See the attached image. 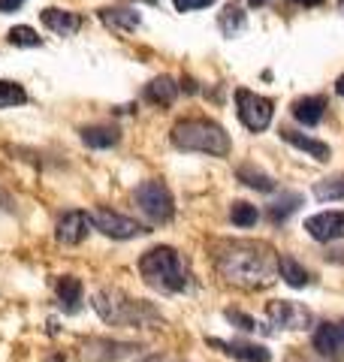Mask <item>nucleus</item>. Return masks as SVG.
Here are the masks:
<instances>
[{
  "instance_id": "obj_15",
  "label": "nucleus",
  "mask_w": 344,
  "mask_h": 362,
  "mask_svg": "<svg viewBox=\"0 0 344 362\" xmlns=\"http://www.w3.org/2000/svg\"><path fill=\"white\" fill-rule=\"evenodd\" d=\"M176 97H178V85H176V78H169V76L151 78V82L145 85V100L154 106H172Z\"/></svg>"
},
{
  "instance_id": "obj_4",
  "label": "nucleus",
  "mask_w": 344,
  "mask_h": 362,
  "mask_svg": "<svg viewBox=\"0 0 344 362\" xmlns=\"http://www.w3.org/2000/svg\"><path fill=\"white\" fill-rule=\"evenodd\" d=\"M94 311L100 314V320H106L112 326H145V323H157V314L148 308L145 302H136L130 296H124L121 290H97L94 299Z\"/></svg>"
},
{
  "instance_id": "obj_2",
  "label": "nucleus",
  "mask_w": 344,
  "mask_h": 362,
  "mask_svg": "<svg viewBox=\"0 0 344 362\" xmlns=\"http://www.w3.org/2000/svg\"><path fill=\"white\" fill-rule=\"evenodd\" d=\"M139 275L148 287L160 290V293H181L190 284L185 259H181V254L169 245L151 247V251H145L139 257Z\"/></svg>"
},
{
  "instance_id": "obj_8",
  "label": "nucleus",
  "mask_w": 344,
  "mask_h": 362,
  "mask_svg": "<svg viewBox=\"0 0 344 362\" xmlns=\"http://www.w3.org/2000/svg\"><path fill=\"white\" fill-rule=\"evenodd\" d=\"M91 221H94L97 230H100L103 235H109V239H136V235L145 233L142 223L124 218V214L112 211V209H97L94 214H91Z\"/></svg>"
},
{
  "instance_id": "obj_27",
  "label": "nucleus",
  "mask_w": 344,
  "mask_h": 362,
  "mask_svg": "<svg viewBox=\"0 0 344 362\" xmlns=\"http://www.w3.org/2000/svg\"><path fill=\"white\" fill-rule=\"evenodd\" d=\"M299 202H302V197H299V194H290V197L278 199V202H275V206L269 209V218H272L275 223H278V221H287V214L296 211V206H299Z\"/></svg>"
},
{
  "instance_id": "obj_12",
  "label": "nucleus",
  "mask_w": 344,
  "mask_h": 362,
  "mask_svg": "<svg viewBox=\"0 0 344 362\" xmlns=\"http://www.w3.org/2000/svg\"><path fill=\"white\" fill-rule=\"evenodd\" d=\"M314 350H317L320 356L341 359V356H344V335H341V326H338V323H323V326H317V332H314Z\"/></svg>"
},
{
  "instance_id": "obj_13",
  "label": "nucleus",
  "mask_w": 344,
  "mask_h": 362,
  "mask_svg": "<svg viewBox=\"0 0 344 362\" xmlns=\"http://www.w3.org/2000/svg\"><path fill=\"white\" fill-rule=\"evenodd\" d=\"M40 18H42L45 28L57 33V37H73V33L82 28V16L70 13V9H55V6H49V9H42V13H40Z\"/></svg>"
},
{
  "instance_id": "obj_17",
  "label": "nucleus",
  "mask_w": 344,
  "mask_h": 362,
  "mask_svg": "<svg viewBox=\"0 0 344 362\" xmlns=\"http://www.w3.org/2000/svg\"><path fill=\"white\" fill-rule=\"evenodd\" d=\"M82 293H85V287H82V281H79L76 275L57 278V299H61L67 314H76L79 311V305H82Z\"/></svg>"
},
{
  "instance_id": "obj_33",
  "label": "nucleus",
  "mask_w": 344,
  "mask_h": 362,
  "mask_svg": "<svg viewBox=\"0 0 344 362\" xmlns=\"http://www.w3.org/2000/svg\"><path fill=\"white\" fill-rule=\"evenodd\" d=\"M248 4H251V6H260V4H266V0H248Z\"/></svg>"
},
{
  "instance_id": "obj_23",
  "label": "nucleus",
  "mask_w": 344,
  "mask_h": 362,
  "mask_svg": "<svg viewBox=\"0 0 344 362\" xmlns=\"http://www.w3.org/2000/svg\"><path fill=\"white\" fill-rule=\"evenodd\" d=\"M28 100L25 88L18 82H6V78H0V109H13V106H21Z\"/></svg>"
},
{
  "instance_id": "obj_34",
  "label": "nucleus",
  "mask_w": 344,
  "mask_h": 362,
  "mask_svg": "<svg viewBox=\"0 0 344 362\" xmlns=\"http://www.w3.org/2000/svg\"><path fill=\"white\" fill-rule=\"evenodd\" d=\"M338 9H341V13H344V0H338Z\"/></svg>"
},
{
  "instance_id": "obj_7",
  "label": "nucleus",
  "mask_w": 344,
  "mask_h": 362,
  "mask_svg": "<svg viewBox=\"0 0 344 362\" xmlns=\"http://www.w3.org/2000/svg\"><path fill=\"white\" fill-rule=\"evenodd\" d=\"M266 317L272 320V326H278V329H308V326H311V311L299 302H287V299L269 302Z\"/></svg>"
},
{
  "instance_id": "obj_32",
  "label": "nucleus",
  "mask_w": 344,
  "mask_h": 362,
  "mask_svg": "<svg viewBox=\"0 0 344 362\" xmlns=\"http://www.w3.org/2000/svg\"><path fill=\"white\" fill-rule=\"evenodd\" d=\"M293 4H299V6H317L320 0H293Z\"/></svg>"
},
{
  "instance_id": "obj_20",
  "label": "nucleus",
  "mask_w": 344,
  "mask_h": 362,
  "mask_svg": "<svg viewBox=\"0 0 344 362\" xmlns=\"http://www.w3.org/2000/svg\"><path fill=\"white\" fill-rule=\"evenodd\" d=\"M100 18L109 28H118V30L139 28V13H133V9H100Z\"/></svg>"
},
{
  "instance_id": "obj_14",
  "label": "nucleus",
  "mask_w": 344,
  "mask_h": 362,
  "mask_svg": "<svg viewBox=\"0 0 344 362\" xmlns=\"http://www.w3.org/2000/svg\"><path fill=\"white\" fill-rule=\"evenodd\" d=\"M281 136H284V142H290L293 148H299V151H305V154H311L314 160H329V145L326 142H320V139H314V136H305V133H299V130H281Z\"/></svg>"
},
{
  "instance_id": "obj_24",
  "label": "nucleus",
  "mask_w": 344,
  "mask_h": 362,
  "mask_svg": "<svg viewBox=\"0 0 344 362\" xmlns=\"http://www.w3.org/2000/svg\"><path fill=\"white\" fill-rule=\"evenodd\" d=\"M314 197L317 199H344V173L336 175V178L317 181V185H314Z\"/></svg>"
},
{
  "instance_id": "obj_31",
  "label": "nucleus",
  "mask_w": 344,
  "mask_h": 362,
  "mask_svg": "<svg viewBox=\"0 0 344 362\" xmlns=\"http://www.w3.org/2000/svg\"><path fill=\"white\" fill-rule=\"evenodd\" d=\"M336 94L344 100V76H338V82H336Z\"/></svg>"
},
{
  "instance_id": "obj_3",
  "label": "nucleus",
  "mask_w": 344,
  "mask_h": 362,
  "mask_svg": "<svg viewBox=\"0 0 344 362\" xmlns=\"http://www.w3.org/2000/svg\"><path fill=\"white\" fill-rule=\"evenodd\" d=\"M172 145L178 151H200L212 157H227L229 154V136L221 124H214L209 118H185L178 121L169 133Z\"/></svg>"
},
{
  "instance_id": "obj_26",
  "label": "nucleus",
  "mask_w": 344,
  "mask_h": 362,
  "mask_svg": "<svg viewBox=\"0 0 344 362\" xmlns=\"http://www.w3.org/2000/svg\"><path fill=\"white\" fill-rule=\"evenodd\" d=\"M229 218H233L236 226H242V230H248V226L257 223V206H251V202H233V209H229Z\"/></svg>"
},
{
  "instance_id": "obj_19",
  "label": "nucleus",
  "mask_w": 344,
  "mask_h": 362,
  "mask_svg": "<svg viewBox=\"0 0 344 362\" xmlns=\"http://www.w3.org/2000/svg\"><path fill=\"white\" fill-rule=\"evenodd\" d=\"M278 275H281L290 287H305V284H308V272H305V266L296 263L290 254H281V257H278Z\"/></svg>"
},
{
  "instance_id": "obj_5",
  "label": "nucleus",
  "mask_w": 344,
  "mask_h": 362,
  "mask_svg": "<svg viewBox=\"0 0 344 362\" xmlns=\"http://www.w3.org/2000/svg\"><path fill=\"white\" fill-rule=\"evenodd\" d=\"M236 109H239V121H242L251 133H263L275 115L272 100L257 94V90H248V88L236 90Z\"/></svg>"
},
{
  "instance_id": "obj_29",
  "label": "nucleus",
  "mask_w": 344,
  "mask_h": 362,
  "mask_svg": "<svg viewBox=\"0 0 344 362\" xmlns=\"http://www.w3.org/2000/svg\"><path fill=\"white\" fill-rule=\"evenodd\" d=\"M214 0H172V6L178 13H193V9H202V6H212Z\"/></svg>"
},
{
  "instance_id": "obj_18",
  "label": "nucleus",
  "mask_w": 344,
  "mask_h": 362,
  "mask_svg": "<svg viewBox=\"0 0 344 362\" xmlns=\"http://www.w3.org/2000/svg\"><path fill=\"white\" fill-rule=\"evenodd\" d=\"M121 139L118 127H85L82 130V142L88 148H112Z\"/></svg>"
},
{
  "instance_id": "obj_21",
  "label": "nucleus",
  "mask_w": 344,
  "mask_h": 362,
  "mask_svg": "<svg viewBox=\"0 0 344 362\" xmlns=\"http://www.w3.org/2000/svg\"><path fill=\"white\" fill-rule=\"evenodd\" d=\"M239 181L254 190H263V194H269V190H275V181L263 173V169H254V166H239Z\"/></svg>"
},
{
  "instance_id": "obj_30",
  "label": "nucleus",
  "mask_w": 344,
  "mask_h": 362,
  "mask_svg": "<svg viewBox=\"0 0 344 362\" xmlns=\"http://www.w3.org/2000/svg\"><path fill=\"white\" fill-rule=\"evenodd\" d=\"M25 0H0V13H16Z\"/></svg>"
},
{
  "instance_id": "obj_28",
  "label": "nucleus",
  "mask_w": 344,
  "mask_h": 362,
  "mask_svg": "<svg viewBox=\"0 0 344 362\" xmlns=\"http://www.w3.org/2000/svg\"><path fill=\"white\" fill-rule=\"evenodd\" d=\"M227 320H229V323H236L239 329H245V332H254V329H257L254 317H248V314H242V311H233V308L227 311Z\"/></svg>"
},
{
  "instance_id": "obj_6",
  "label": "nucleus",
  "mask_w": 344,
  "mask_h": 362,
  "mask_svg": "<svg viewBox=\"0 0 344 362\" xmlns=\"http://www.w3.org/2000/svg\"><path fill=\"white\" fill-rule=\"evenodd\" d=\"M133 199H136V206H139V211L154 223H166L172 218V211H176L172 194L166 190V185H160V181H142V185L136 187Z\"/></svg>"
},
{
  "instance_id": "obj_1",
  "label": "nucleus",
  "mask_w": 344,
  "mask_h": 362,
  "mask_svg": "<svg viewBox=\"0 0 344 362\" xmlns=\"http://www.w3.org/2000/svg\"><path fill=\"white\" fill-rule=\"evenodd\" d=\"M214 266L217 272L236 287L260 290L278 278V257L266 242L233 239L214 245Z\"/></svg>"
},
{
  "instance_id": "obj_9",
  "label": "nucleus",
  "mask_w": 344,
  "mask_h": 362,
  "mask_svg": "<svg viewBox=\"0 0 344 362\" xmlns=\"http://www.w3.org/2000/svg\"><path fill=\"white\" fill-rule=\"evenodd\" d=\"M305 230L317 242H338L344 239V211H320L305 221Z\"/></svg>"
},
{
  "instance_id": "obj_11",
  "label": "nucleus",
  "mask_w": 344,
  "mask_h": 362,
  "mask_svg": "<svg viewBox=\"0 0 344 362\" xmlns=\"http://www.w3.org/2000/svg\"><path fill=\"white\" fill-rule=\"evenodd\" d=\"M209 347L221 350V354L242 359V362H269L272 354L263 344H251V341H224V338H209Z\"/></svg>"
},
{
  "instance_id": "obj_25",
  "label": "nucleus",
  "mask_w": 344,
  "mask_h": 362,
  "mask_svg": "<svg viewBox=\"0 0 344 362\" xmlns=\"http://www.w3.org/2000/svg\"><path fill=\"white\" fill-rule=\"evenodd\" d=\"M6 40L13 42V45H21V49H37V45H42L40 33L33 30V28H28V25H18V28H13V30L6 33Z\"/></svg>"
},
{
  "instance_id": "obj_22",
  "label": "nucleus",
  "mask_w": 344,
  "mask_h": 362,
  "mask_svg": "<svg viewBox=\"0 0 344 362\" xmlns=\"http://www.w3.org/2000/svg\"><path fill=\"white\" fill-rule=\"evenodd\" d=\"M217 25H221V30L227 33V37H236V33L245 28V13H242V6H236V4L224 6V13H221V18H217Z\"/></svg>"
},
{
  "instance_id": "obj_35",
  "label": "nucleus",
  "mask_w": 344,
  "mask_h": 362,
  "mask_svg": "<svg viewBox=\"0 0 344 362\" xmlns=\"http://www.w3.org/2000/svg\"><path fill=\"white\" fill-rule=\"evenodd\" d=\"M338 326H341V335H344V323H338Z\"/></svg>"
},
{
  "instance_id": "obj_16",
  "label": "nucleus",
  "mask_w": 344,
  "mask_h": 362,
  "mask_svg": "<svg viewBox=\"0 0 344 362\" xmlns=\"http://www.w3.org/2000/svg\"><path fill=\"white\" fill-rule=\"evenodd\" d=\"M326 115V100L323 97H302L293 103V118L305 124V127H314V124H320Z\"/></svg>"
},
{
  "instance_id": "obj_10",
  "label": "nucleus",
  "mask_w": 344,
  "mask_h": 362,
  "mask_svg": "<svg viewBox=\"0 0 344 362\" xmlns=\"http://www.w3.org/2000/svg\"><path fill=\"white\" fill-rule=\"evenodd\" d=\"M91 226H94V221H91V214L85 211H67L61 221H57V242L61 245H79L85 242V235L91 233Z\"/></svg>"
}]
</instances>
